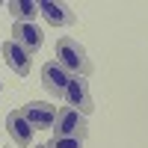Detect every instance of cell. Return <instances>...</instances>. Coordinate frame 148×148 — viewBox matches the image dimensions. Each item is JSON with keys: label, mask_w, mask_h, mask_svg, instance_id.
Returning a JSON list of instances; mask_svg holds the SVG:
<instances>
[{"label": "cell", "mask_w": 148, "mask_h": 148, "mask_svg": "<svg viewBox=\"0 0 148 148\" xmlns=\"http://www.w3.org/2000/svg\"><path fill=\"white\" fill-rule=\"evenodd\" d=\"M56 62L62 65L71 77H89L92 74V59L86 53V47L77 45L74 39L62 36V39L56 42Z\"/></svg>", "instance_id": "obj_1"}, {"label": "cell", "mask_w": 148, "mask_h": 148, "mask_svg": "<svg viewBox=\"0 0 148 148\" xmlns=\"http://www.w3.org/2000/svg\"><path fill=\"white\" fill-rule=\"evenodd\" d=\"M53 136H65V139H86L89 136V125H86V116H80L77 110L62 107L56 116V125H53Z\"/></svg>", "instance_id": "obj_2"}, {"label": "cell", "mask_w": 148, "mask_h": 148, "mask_svg": "<svg viewBox=\"0 0 148 148\" xmlns=\"http://www.w3.org/2000/svg\"><path fill=\"white\" fill-rule=\"evenodd\" d=\"M68 83H71V74L62 68L53 59V62H45L42 65V86L45 92L53 98V101H65V92H68Z\"/></svg>", "instance_id": "obj_3"}, {"label": "cell", "mask_w": 148, "mask_h": 148, "mask_svg": "<svg viewBox=\"0 0 148 148\" xmlns=\"http://www.w3.org/2000/svg\"><path fill=\"white\" fill-rule=\"evenodd\" d=\"M21 113L27 116V121L33 125V130H53L59 110L53 104H47V101H30V104L21 107Z\"/></svg>", "instance_id": "obj_4"}, {"label": "cell", "mask_w": 148, "mask_h": 148, "mask_svg": "<svg viewBox=\"0 0 148 148\" xmlns=\"http://www.w3.org/2000/svg\"><path fill=\"white\" fill-rule=\"evenodd\" d=\"M65 107L77 110L80 116H89L92 110H95V101H92V92H89L86 77H71L68 92H65Z\"/></svg>", "instance_id": "obj_5"}, {"label": "cell", "mask_w": 148, "mask_h": 148, "mask_svg": "<svg viewBox=\"0 0 148 148\" xmlns=\"http://www.w3.org/2000/svg\"><path fill=\"white\" fill-rule=\"evenodd\" d=\"M12 42H18L30 56L42 51L45 45V30L39 24H12Z\"/></svg>", "instance_id": "obj_6"}, {"label": "cell", "mask_w": 148, "mask_h": 148, "mask_svg": "<svg viewBox=\"0 0 148 148\" xmlns=\"http://www.w3.org/2000/svg\"><path fill=\"white\" fill-rule=\"evenodd\" d=\"M39 15L51 24V27H71V24L77 21V12H74L68 3H56V0L39 3Z\"/></svg>", "instance_id": "obj_7"}, {"label": "cell", "mask_w": 148, "mask_h": 148, "mask_svg": "<svg viewBox=\"0 0 148 148\" xmlns=\"http://www.w3.org/2000/svg\"><path fill=\"white\" fill-rule=\"evenodd\" d=\"M0 53H3V59H6V65L18 74V77H27L30 74V65H33V59H30V53L24 51V47L18 45V42H3L0 45Z\"/></svg>", "instance_id": "obj_8"}, {"label": "cell", "mask_w": 148, "mask_h": 148, "mask_svg": "<svg viewBox=\"0 0 148 148\" xmlns=\"http://www.w3.org/2000/svg\"><path fill=\"white\" fill-rule=\"evenodd\" d=\"M6 130H9V136L12 142H15L18 148H30V139H33V125L27 121V116L21 113V110H12V113L6 116Z\"/></svg>", "instance_id": "obj_9"}, {"label": "cell", "mask_w": 148, "mask_h": 148, "mask_svg": "<svg viewBox=\"0 0 148 148\" xmlns=\"http://www.w3.org/2000/svg\"><path fill=\"white\" fill-rule=\"evenodd\" d=\"M6 12L15 24H33V18L39 15V3H33V0H9Z\"/></svg>", "instance_id": "obj_10"}, {"label": "cell", "mask_w": 148, "mask_h": 148, "mask_svg": "<svg viewBox=\"0 0 148 148\" xmlns=\"http://www.w3.org/2000/svg\"><path fill=\"white\" fill-rule=\"evenodd\" d=\"M47 148H83L80 139H65V136H51Z\"/></svg>", "instance_id": "obj_11"}, {"label": "cell", "mask_w": 148, "mask_h": 148, "mask_svg": "<svg viewBox=\"0 0 148 148\" xmlns=\"http://www.w3.org/2000/svg\"><path fill=\"white\" fill-rule=\"evenodd\" d=\"M36 148H47V145H36Z\"/></svg>", "instance_id": "obj_12"}, {"label": "cell", "mask_w": 148, "mask_h": 148, "mask_svg": "<svg viewBox=\"0 0 148 148\" xmlns=\"http://www.w3.org/2000/svg\"><path fill=\"white\" fill-rule=\"evenodd\" d=\"M0 89H3V86H0Z\"/></svg>", "instance_id": "obj_13"}, {"label": "cell", "mask_w": 148, "mask_h": 148, "mask_svg": "<svg viewBox=\"0 0 148 148\" xmlns=\"http://www.w3.org/2000/svg\"><path fill=\"white\" fill-rule=\"evenodd\" d=\"M0 6H3V3H0Z\"/></svg>", "instance_id": "obj_14"}]
</instances>
